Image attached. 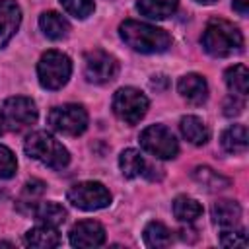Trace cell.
I'll use <instances>...</instances> for the list:
<instances>
[{"label": "cell", "mask_w": 249, "mask_h": 249, "mask_svg": "<svg viewBox=\"0 0 249 249\" xmlns=\"http://www.w3.org/2000/svg\"><path fill=\"white\" fill-rule=\"evenodd\" d=\"M119 35L132 51L144 53V54L165 53L171 47V37L167 35V31H163L161 27L150 25L146 21L124 19L119 25Z\"/></svg>", "instance_id": "obj_1"}, {"label": "cell", "mask_w": 249, "mask_h": 249, "mask_svg": "<svg viewBox=\"0 0 249 249\" xmlns=\"http://www.w3.org/2000/svg\"><path fill=\"white\" fill-rule=\"evenodd\" d=\"M202 47L208 54L224 58V56H231L233 53H239L243 47V35L241 31L226 21V19H210L202 31Z\"/></svg>", "instance_id": "obj_2"}, {"label": "cell", "mask_w": 249, "mask_h": 249, "mask_svg": "<svg viewBox=\"0 0 249 249\" xmlns=\"http://www.w3.org/2000/svg\"><path fill=\"white\" fill-rule=\"evenodd\" d=\"M23 150L29 158L41 161L43 165L51 167V169H62L68 165L70 161V154L68 150L49 132L45 130H37V132H31L27 138H25V144H23Z\"/></svg>", "instance_id": "obj_3"}, {"label": "cell", "mask_w": 249, "mask_h": 249, "mask_svg": "<svg viewBox=\"0 0 249 249\" xmlns=\"http://www.w3.org/2000/svg\"><path fill=\"white\" fill-rule=\"evenodd\" d=\"M72 74L70 58L60 51H47L37 62L39 84L47 89H60Z\"/></svg>", "instance_id": "obj_4"}, {"label": "cell", "mask_w": 249, "mask_h": 249, "mask_svg": "<svg viewBox=\"0 0 249 249\" xmlns=\"http://www.w3.org/2000/svg\"><path fill=\"white\" fill-rule=\"evenodd\" d=\"M148 111V97L136 88H121L113 95V113L126 124H136Z\"/></svg>", "instance_id": "obj_5"}, {"label": "cell", "mask_w": 249, "mask_h": 249, "mask_svg": "<svg viewBox=\"0 0 249 249\" xmlns=\"http://www.w3.org/2000/svg\"><path fill=\"white\" fill-rule=\"evenodd\" d=\"M140 146L160 160H173L179 152L177 138L163 124H150L140 132Z\"/></svg>", "instance_id": "obj_6"}, {"label": "cell", "mask_w": 249, "mask_h": 249, "mask_svg": "<svg viewBox=\"0 0 249 249\" xmlns=\"http://www.w3.org/2000/svg\"><path fill=\"white\" fill-rule=\"evenodd\" d=\"M49 124L66 136H78L88 128V113L78 103H66L53 107L49 113Z\"/></svg>", "instance_id": "obj_7"}, {"label": "cell", "mask_w": 249, "mask_h": 249, "mask_svg": "<svg viewBox=\"0 0 249 249\" xmlns=\"http://www.w3.org/2000/svg\"><path fill=\"white\" fill-rule=\"evenodd\" d=\"M68 202L80 210H99L109 206L111 193L107 187L99 181H82L70 187L68 191Z\"/></svg>", "instance_id": "obj_8"}, {"label": "cell", "mask_w": 249, "mask_h": 249, "mask_svg": "<svg viewBox=\"0 0 249 249\" xmlns=\"http://www.w3.org/2000/svg\"><path fill=\"white\" fill-rule=\"evenodd\" d=\"M2 119H4V124L10 130L18 132V130H23V128L31 126L37 121V107L29 97L14 95V97H8L4 101Z\"/></svg>", "instance_id": "obj_9"}, {"label": "cell", "mask_w": 249, "mask_h": 249, "mask_svg": "<svg viewBox=\"0 0 249 249\" xmlns=\"http://www.w3.org/2000/svg\"><path fill=\"white\" fill-rule=\"evenodd\" d=\"M117 72H119V62L113 54H109L101 49H93V51L86 53V56H84V74H86L88 82L107 84V82L115 80Z\"/></svg>", "instance_id": "obj_10"}, {"label": "cell", "mask_w": 249, "mask_h": 249, "mask_svg": "<svg viewBox=\"0 0 249 249\" xmlns=\"http://www.w3.org/2000/svg\"><path fill=\"white\" fill-rule=\"evenodd\" d=\"M68 237L72 247H80V249L99 247L105 243V230L95 220H82L72 226Z\"/></svg>", "instance_id": "obj_11"}, {"label": "cell", "mask_w": 249, "mask_h": 249, "mask_svg": "<svg viewBox=\"0 0 249 249\" xmlns=\"http://www.w3.org/2000/svg\"><path fill=\"white\" fill-rule=\"evenodd\" d=\"M21 21V10L14 0H0V47H4Z\"/></svg>", "instance_id": "obj_12"}, {"label": "cell", "mask_w": 249, "mask_h": 249, "mask_svg": "<svg viewBox=\"0 0 249 249\" xmlns=\"http://www.w3.org/2000/svg\"><path fill=\"white\" fill-rule=\"evenodd\" d=\"M177 89L193 105H202L208 97V84L200 74H185L179 80Z\"/></svg>", "instance_id": "obj_13"}, {"label": "cell", "mask_w": 249, "mask_h": 249, "mask_svg": "<svg viewBox=\"0 0 249 249\" xmlns=\"http://www.w3.org/2000/svg\"><path fill=\"white\" fill-rule=\"evenodd\" d=\"M241 220V206L235 200H218L212 204V222L220 228H235Z\"/></svg>", "instance_id": "obj_14"}, {"label": "cell", "mask_w": 249, "mask_h": 249, "mask_svg": "<svg viewBox=\"0 0 249 249\" xmlns=\"http://www.w3.org/2000/svg\"><path fill=\"white\" fill-rule=\"evenodd\" d=\"M179 128H181V134H183L191 144H195V146H202V144L208 142V136H210L208 126H206L204 121H202L200 117H196V115H187V117H183L181 123H179Z\"/></svg>", "instance_id": "obj_15"}, {"label": "cell", "mask_w": 249, "mask_h": 249, "mask_svg": "<svg viewBox=\"0 0 249 249\" xmlns=\"http://www.w3.org/2000/svg\"><path fill=\"white\" fill-rule=\"evenodd\" d=\"M39 27H41V31H43L49 39H54V41L66 37L68 31H70V23L66 21V18H62L58 12H53V10L41 14V18H39Z\"/></svg>", "instance_id": "obj_16"}, {"label": "cell", "mask_w": 249, "mask_h": 249, "mask_svg": "<svg viewBox=\"0 0 249 249\" xmlns=\"http://www.w3.org/2000/svg\"><path fill=\"white\" fill-rule=\"evenodd\" d=\"M25 243L29 247H37V249H51V247H56L60 243V235H58L56 228L43 224V226L31 228L25 233Z\"/></svg>", "instance_id": "obj_17"}, {"label": "cell", "mask_w": 249, "mask_h": 249, "mask_svg": "<svg viewBox=\"0 0 249 249\" xmlns=\"http://www.w3.org/2000/svg\"><path fill=\"white\" fill-rule=\"evenodd\" d=\"M177 6H179V0H138L136 2L138 12L150 19L169 18L177 10Z\"/></svg>", "instance_id": "obj_18"}, {"label": "cell", "mask_w": 249, "mask_h": 249, "mask_svg": "<svg viewBox=\"0 0 249 249\" xmlns=\"http://www.w3.org/2000/svg\"><path fill=\"white\" fill-rule=\"evenodd\" d=\"M224 80H226V86L228 89L237 95V97H247V91H249V70L245 64H233L226 70L224 74Z\"/></svg>", "instance_id": "obj_19"}, {"label": "cell", "mask_w": 249, "mask_h": 249, "mask_svg": "<svg viewBox=\"0 0 249 249\" xmlns=\"http://www.w3.org/2000/svg\"><path fill=\"white\" fill-rule=\"evenodd\" d=\"M222 148L228 154H243L247 150V126L231 124L222 132Z\"/></svg>", "instance_id": "obj_20"}, {"label": "cell", "mask_w": 249, "mask_h": 249, "mask_svg": "<svg viewBox=\"0 0 249 249\" xmlns=\"http://www.w3.org/2000/svg\"><path fill=\"white\" fill-rule=\"evenodd\" d=\"M193 177L198 185H202L206 191H222L226 187H230V179L220 175L218 171H214L212 167H206V165H198L195 167L193 171Z\"/></svg>", "instance_id": "obj_21"}, {"label": "cell", "mask_w": 249, "mask_h": 249, "mask_svg": "<svg viewBox=\"0 0 249 249\" xmlns=\"http://www.w3.org/2000/svg\"><path fill=\"white\" fill-rule=\"evenodd\" d=\"M33 214L41 224L53 228H58L66 220V210L58 202H41L33 208Z\"/></svg>", "instance_id": "obj_22"}, {"label": "cell", "mask_w": 249, "mask_h": 249, "mask_svg": "<svg viewBox=\"0 0 249 249\" xmlns=\"http://www.w3.org/2000/svg\"><path fill=\"white\" fill-rule=\"evenodd\" d=\"M173 214H175V218H177L179 222L193 224L196 218L202 216V206H200L195 198L181 195V196H177V198L173 200Z\"/></svg>", "instance_id": "obj_23"}, {"label": "cell", "mask_w": 249, "mask_h": 249, "mask_svg": "<svg viewBox=\"0 0 249 249\" xmlns=\"http://www.w3.org/2000/svg\"><path fill=\"white\" fill-rule=\"evenodd\" d=\"M119 167H121V171H123V175L126 177V179H134V177H138L140 173H144V158L140 156V152L138 150H134V148H126V150H123L121 152V156H119Z\"/></svg>", "instance_id": "obj_24"}, {"label": "cell", "mask_w": 249, "mask_h": 249, "mask_svg": "<svg viewBox=\"0 0 249 249\" xmlns=\"http://www.w3.org/2000/svg\"><path fill=\"white\" fill-rule=\"evenodd\" d=\"M171 241H173L171 231H169L161 222H150V224L144 228V243H146L148 247L163 249V247H169Z\"/></svg>", "instance_id": "obj_25"}, {"label": "cell", "mask_w": 249, "mask_h": 249, "mask_svg": "<svg viewBox=\"0 0 249 249\" xmlns=\"http://www.w3.org/2000/svg\"><path fill=\"white\" fill-rule=\"evenodd\" d=\"M45 189H47V185H45L41 179H31V181H27L25 187H23V191H21V196H19V206H21V208H23V206L35 208V206L39 204L37 200L43 196Z\"/></svg>", "instance_id": "obj_26"}, {"label": "cell", "mask_w": 249, "mask_h": 249, "mask_svg": "<svg viewBox=\"0 0 249 249\" xmlns=\"http://www.w3.org/2000/svg\"><path fill=\"white\" fill-rule=\"evenodd\" d=\"M60 4L70 16H74L78 19H86L88 16H91V12L95 8L93 0H60Z\"/></svg>", "instance_id": "obj_27"}, {"label": "cell", "mask_w": 249, "mask_h": 249, "mask_svg": "<svg viewBox=\"0 0 249 249\" xmlns=\"http://www.w3.org/2000/svg\"><path fill=\"white\" fill-rule=\"evenodd\" d=\"M18 169L16 156L10 148L0 144V179H10Z\"/></svg>", "instance_id": "obj_28"}, {"label": "cell", "mask_w": 249, "mask_h": 249, "mask_svg": "<svg viewBox=\"0 0 249 249\" xmlns=\"http://www.w3.org/2000/svg\"><path fill=\"white\" fill-rule=\"evenodd\" d=\"M220 243L224 247H247V235L243 230H233V228H224L220 233Z\"/></svg>", "instance_id": "obj_29"}, {"label": "cell", "mask_w": 249, "mask_h": 249, "mask_svg": "<svg viewBox=\"0 0 249 249\" xmlns=\"http://www.w3.org/2000/svg\"><path fill=\"white\" fill-rule=\"evenodd\" d=\"M241 111H243V97H237L231 93L224 103V113L228 117H237Z\"/></svg>", "instance_id": "obj_30"}, {"label": "cell", "mask_w": 249, "mask_h": 249, "mask_svg": "<svg viewBox=\"0 0 249 249\" xmlns=\"http://www.w3.org/2000/svg\"><path fill=\"white\" fill-rule=\"evenodd\" d=\"M233 10L239 12L241 16H247V12H249V0H233Z\"/></svg>", "instance_id": "obj_31"}, {"label": "cell", "mask_w": 249, "mask_h": 249, "mask_svg": "<svg viewBox=\"0 0 249 249\" xmlns=\"http://www.w3.org/2000/svg\"><path fill=\"white\" fill-rule=\"evenodd\" d=\"M195 2H198V4H214L218 0H195Z\"/></svg>", "instance_id": "obj_32"}, {"label": "cell", "mask_w": 249, "mask_h": 249, "mask_svg": "<svg viewBox=\"0 0 249 249\" xmlns=\"http://www.w3.org/2000/svg\"><path fill=\"white\" fill-rule=\"evenodd\" d=\"M2 130H4V119H2V115H0V134H2Z\"/></svg>", "instance_id": "obj_33"}]
</instances>
